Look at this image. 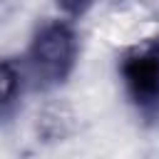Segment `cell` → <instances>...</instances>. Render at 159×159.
<instances>
[{"mask_svg": "<svg viewBox=\"0 0 159 159\" xmlns=\"http://www.w3.org/2000/svg\"><path fill=\"white\" fill-rule=\"evenodd\" d=\"M77 62V35L72 25L62 20L42 22L30 42L27 65L35 77V84L42 89L62 84Z\"/></svg>", "mask_w": 159, "mask_h": 159, "instance_id": "obj_2", "label": "cell"}, {"mask_svg": "<svg viewBox=\"0 0 159 159\" xmlns=\"http://www.w3.org/2000/svg\"><path fill=\"white\" fill-rule=\"evenodd\" d=\"M22 94V67L15 60H0V119L12 117Z\"/></svg>", "mask_w": 159, "mask_h": 159, "instance_id": "obj_3", "label": "cell"}, {"mask_svg": "<svg viewBox=\"0 0 159 159\" xmlns=\"http://www.w3.org/2000/svg\"><path fill=\"white\" fill-rule=\"evenodd\" d=\"M57 2V7L65 12V15H70V17H80V15H84L97 0H55Z\"/></svg>", "mask_w": 159, "mask_h": 159, "instance_id": "obj_4", "label": "cell"}, {"mask_svg": "<svg viewBox=\"0 0 159 159\" xmlns=\"http://www.w3.org/2000/svg\"><path fill=\"white\" fill-rule=\"evenodd\" d=\"M119 77L134 112L147 122H159V32L127 47L119 55Z\"/></svg>", "mask_w": 159, "mask_h": 159, "instance_id": "obj_1", "label": "cell"}]
</instances>
